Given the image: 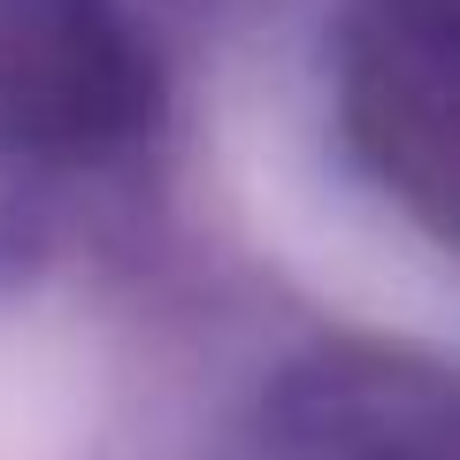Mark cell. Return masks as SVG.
<instances>
[{
	"mask_svg": "<svg viewBox=\"0 0 460 460\" xmlns=\"http://www.w3.org/2000/svg\"><path fill=\"white\" fill-rule=\"evenodd\" d=\"M345 138L422 230L453 223L460 162V31L445 0H368L338 47Z\"/></svg>",
	"mask_w": 460,
	"mask_h": 460,
	"instance_id": "1",
	"label": "cell"
},
{
	"mask_svg": "<svg viewBox=\"0 0 460 460\" xmlns=\"http://www.w3.org/2000/svg\"><path fill=\"white\" fill-rule=\"evenodd\" d=\"M154 108V69L108 0H0V115L47 146H108Z\"/></svg>",
	"mask_w": 460,
	"mask_h": 460,
	"instance_id": "2",
	"label": "cell"
}]
</instances>
